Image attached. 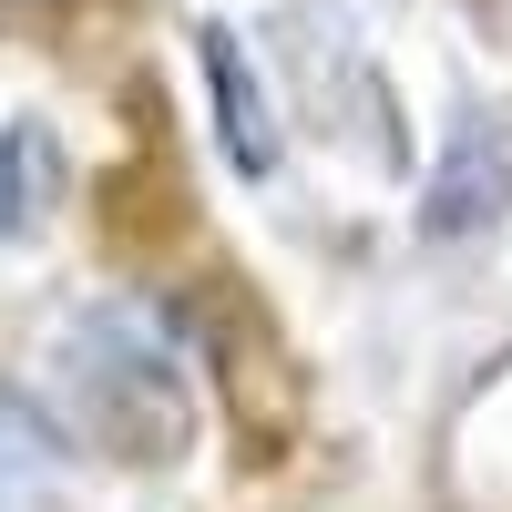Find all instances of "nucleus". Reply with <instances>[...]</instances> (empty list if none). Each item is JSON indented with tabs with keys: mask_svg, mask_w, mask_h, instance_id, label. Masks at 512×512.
<instances>
[{
	"mask_svg": "<svg viewBox=\"0 0 512 512\" xmlns=\"http://www.w3.org/2000/svg\"><path fill=\"white\" fill-rule=\"evenodd\" d=\"M52 185H62V144L41 134V123H21L11 154H0V226H31L41 205H52Z\"/></svg>",
	"mask_w": 512,
	"mask_h": 512,
	"instance_id": "20e7f679",
	"label": "nucleus"
},
{
	"mask_svg": "<svg viewBox=\"0 0 512 512\" xmlns=\"http://www.w3.org/2000/svg\"><path fill=\"white\" fill-rule=\"evenodd\" d=\"M31 11H52V0H31Z\"/></svg>",
	"mask_w": 512,
	"mask_h": 512,
	"instance_id": "39448f33",
	"label": "nucleus"
},
{
	"mask_svg": "<svg viewBox=\"0 0 512 512\" xmlns=\"http://www.w3.org/2000/svg\"><path fill=\"white\" fill-rule=\"evenodd\" d=\"M195 62H205V93H216V134H226V164L246 185L277 175V134H267V93L246 72V41L236 21H195Z\"/></svg>",
	"mask_w": 512,
	"mask_h": 512,
	"instance_id": "7ed1b4c3",
	"label": "nucleus"
},
{
	"mask_svg": "<svg viewBox=\"0 0 512 512\" xmlns=\"http://www.w3.org/2000/svg\"><path fill=\"white\" fill-rule=\"evenodd\" d=\"M72 390L93 410V431L113 451H134V461H164L185 441V369L164 359L134 318H113V308H93L72 328Z\"/></svg>",
	"mask_w": 512,
	"mask_h": 512,
	"instance_id": "f257e3e1",
	"label": "nucleus"
},
{
	"mask_svg": "<svg viewBox=\"0 0 512 512\" xmlns=\"http://www.w3.org/2000/svg\"><path fill=\"white\" fill-rule=\"evenodd\" d=\"M502 216H512V123H502V113H472V123L441 144L420 236H482V226H502Z\"/></svg>",
	"mask_w": 512,
	"mask_h": 512,
	"instance_id": "f03ea898",
	"label": "nucleus"
}]
</instances>
